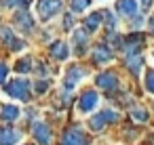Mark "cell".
Returning a JSON list of instances; mask_svg holds the SVG:
<instances>
[{"instance_id":"obj_1","label":"cell","mask_w":154,"mask_h":145,"mask_svg":"<svg viewBox=\"0 0 154 145\" xmlns=\"http://www.w3.org/2000/svg\"><path fill=\"white\" fill-rule=\"evenodd\" d=\"M0 40H2V44H5L9 51H13V53H19V51L26 49V40L17 38V34H15L11 28H7V25L0 28Z\"/></svg>"},{"instance_id":"obj_2","label":"cell","mask_w":154,"mask_h":145,"mask_svg":"<svg viewBox=\"0 0 154 145\" xmlns=\"http://www.w3.org/2000/svg\"><path fill=\"white\" fill-rule=\"evenodd\" d=\"M116 120H118V114H116L114 109H101L99 114H95V116L89 120V126H91V130L99 132V130L106 128V124L116 122Z\"/></svg>"},{"instance_id":"obj_3","label":"cell","mask_w":154,"mask_h":145,"mask_svg":"<svg viewBox=\"0 0 154 145\" xmlns=\"http://www.w3.org/2000/svg\"><path fill=\"white\" fill-rule=\"evenodd\" d=\"M61 0H38V17L42 21H49L61 13Z\"/></svg>"},{"instance_id":"obj_4","label":"cell","mask_w":154,"mask_h":145,"mask_svg":"<svg viewBox=\"0 0 154 145\" xmlns=\"http://www.w3.org/2000/svg\"><path fill=\"white\" fill-rule=\"evenodd\" d=\"M7 93H9V97H13L17 101H28L30 99V82L28 80H13L11 84H7Z\"/></svg>"},{"instance_id":"obj_5","label":"cell","mask_w":154,"mask_h":145,"mask_svg":"<svg viewBox=\"0 0 154 145\" xmlns=\"http://www.w3.org/2000/svg\"><path fill=\"white\" fill-rule=\"evenodd\" d=\"M99 105V95L95 90H85L78 99V111L80 114H91Z\"/></svg>"},{"instance_id":"obj_6","label":"cell","mask_w":154,"mask_h":145,"mask_svg":"<svg viewBox=\"0 0 154 145\" xmlns=\"http://www.w3.org/2000/svg\"><path fill=\"white\" fill-rule=\"evenodd\" d=\"M87 78V70L85 67H80V65H74V67H70L68 70V74H66V80H63V88L66 90H72L78 82H82Z\"/></svg>"},{"instance_id":"obj_7","label":"cell","mask_w":154,"mask_h":145,"mask_svg":"<svg viewBox=\"0 0 154 145\" xmlns=\"http://www.w3.org/2000/svg\"><path fill=\"white\" fill-rule=\"evenodd\" d=\"M32 135H34V139H36L40 145H51V141H53L51 126L45 124V122H36V124L32 126Z\"/></svg>"},{"instance_id":"obj_8","label":"cell","mask_w":154,"mask_h":145,"mask_svg":"<svg viewBox=\"0 0 154 145\" xmlns=\"http://www.w3.org/2000/svg\"><path fill=\"white\" fill-rule=\"evenodd\" d=\"M21 141V132L13 126H0V145H17Z\"/></svg>"},{"instance_id":"obj_9","label":"cell","mask_w":154,"mask_h":145,"mask_svg":"<svg viewBox=\"0 0 154 145\" xmlns=\"http://www.w3.org/2000/svg\"><path fill=\"white\" fill-rule=\"evenodd\" d=\"M63 145H89L87 139H85V132L78 128V126H72L66 130L63 135Z\"/></svg>"},{"instance_id":"obj_10","label":"cell","mask_w":154,"mask_h":145,"mask_svg":"<svg viewBox=\"0 0 154 145\" xmlns=\"http://www.w3.org/2000/svg\"><path fill=\"white\" fill-rule=\"evenodd\" d=\"M114 9H116V13L122 15V17H133V15L137 13L139 4H137V0H116Z\"/></svg>"},{"instance_id":"obj_11","label":"cell","mask_w":154,"mask_h":145,"mask_svg":"<svg viewBox=\"0 0 154 145\" xmlns=\"http://www.w3.org/2000/svg\"><path fill=\"white\" fill-rule=\"evenodd\" d=\"M51 57L57 59V61H66L70 57V44L63 42V40H55L51 44Z\"/></svg>"},{"instance_id":"obj_12","label":"cell","mask_w":154,"mask_h":145,"mask_svg":"<svg viewBox=\"0 0 154 145\" xmlns=\"http://www.w3.org/2000/svg\"><path fill=\"white\" fill-rule=\"evenodd\" d=\"M97 86L103 88V90H112V88L118 86V76L114 72H103V74L97 76Z\"/></svg>"},{"instance_id":"obj_13","label":"cell","mask_w":154,"mask_h":145,"mask_svg":"<svg viewBox=\"0 0 154 145\" xmlns=\"http://www.w3.org/2000/svg\"><path fill=\"white\" fill-rule=\"evenodd\" d=\"M15 25H17V30L19 32H23V34H28L32 28H34V17H30L28 13H17L15 15Z\"/></svg>"},{"instance_id":"obj_14","label":"cell","mask_w":154,"mask_h":145,"mask_svg":"<svg viewBox=\"0 0 154 145\" xmlns=\"http://www.w3.org/2000/svg\"><path fill=\"white\" fill-rule=\"evenodd\" d=\"M19 116H21V111H19V107L13 105V103H5L2 107H0V118H2L5 122H15Z\"/></svg>"},{"instance_id":"obj_15","label":"cell","mask_w":154,"mask_h":145,"mask_svg":"<svg viewBox=\"0 0 154 145\" xmlns=\"http://www.w3.org/2000/svg\"><path fill=\"white\" fill-rule=\"evenodd\" d=\"M93 61L97 63V65H106V63H110L112 61V53H110V49L108 46H95V51H93Z\"/></svg>"},{"instance_id":"obj_16","label":"cell","mask_w":154,"mask_h":145,"mask_svg":"<svg viewBox=\"0 0 154 145\" xmlns=\"http://www.w3.org/2000/svg\"><path fill=\"white\" fill-rule=\"evenodd\" d=\"M72 42L76 44V53L82 55V53H85V46H87V42H89V34H87L85 30H76V32L72 34Z\"/></svg>"},{"instance_id":"obj_17","label":"cell","mask_w":154,"mask_h":145,"mask_svg":"<svg viewBox=\"0 0 154 145\" xmlns=\"http://www.w3.org/2000/svg\"><path fill=\"white\" fill-rule=\"evenodd\" d=\"M103 21V15L101 13H91L89 17H85V25H87V32H95Z\"/></svg>"},{"instance_id":"obj_18","label":"cell","mask_w":154,"mask_h":145,"mask_svg":"<svg viewBox=\"0 0 154 145\" xmlns=\"http://www.w3.org/2000/svg\"><path fill=\"white\" fill-rule=\"evenodd\" d=\"M127 67L137 76V74L141 72V57H139V55H129V57H127Z\"/></svg>"},{"instance_id":"obj_19","label":"cell","mask_w":154,"mask_h":145,"mask_svg":"<svg viewBox=\"0 0 154 145\" xmlns=\"http://www.w3.org/2000/svg\"><path fill=\"white\" fill-rule=\"evenodd\" d=\"M32 65H34V63H32L30 57H21V59L15 63V72H19V74H28V72L32 70Z\"/></svg>"},{"instance_id":"obj_20","label":"cell","mask_w":154,"mask_h":145,"mask_svg":"<svg viewBox=\"0 0 154 145\" xmlns=\"http://www.w3.org/2000/svg\"><path fill=\"white\" fill-rule=\"evenodd\" d=\"M72 11H76V13H85V9H89L91 7V0H72Z\"/></svg>"},{"instance_id":"obj_21","label":"cell","mask_w":154,"mask_h":145,"mask_svg":"<svg viewBox=\"0 0 154 145\" xmlns=\"http://www.w3.org/2000/svg\"><path fill=\"white\" fill-rule=\"evenodd\" d=\"M131 116H133V120H137V122H146V120H148V111H146L143 107L131 109Z\"/></svg>"},{"instance_id":"obj_22","label":"cell","mask_w":154,"mask_h":145,"mask_svg":"<svg viewBox=\"0 0 154 145\" xmlns=\"http://www.w3.org/2000/svg\"><path fill=\"white\" fill-rule=\"evenodd\" d=\"M146 88H148V93L154 95V70H150L146 74Z\"/></svg>"},{"instance_id":"obj_23","label":"cell","mask_w":154,"mask_h":145,"mask_svg":"<svg viewBox=\"0 0 154 145\" xmlns=\"http://www.w3.org/2000/svg\"><path fill=\"white\" fill-rule=\"evenodd\" d=\"M7 78H9V67H7V63L2 59H0V84L7 82Z\"/></svg>"},{"instance_id":"obj_24","label":"cell","mask_w":154,"mask_h":145,"mask_svg":"<svg viewBox=\"0 0 154 145\" xmlns=\"http://www.w3.org/2000/svg\"><path fill=\"white\" fill-rule=\"evenodd\" d=\"M101 15H103V21H106V25H108V28H114V23H116V19H114V15H112L110 11H103Z\"/></svg>"},{"instance_id":"obj_25","label":"cell","mask_w":154,"mask_h":145,"mask_svg":"<svg viewBox=\"0 0 154 145\" xmlns=\"http://www.w3.org/2000/svg\"><path fill=\"white\" fill-rule=\"evenodd\" d=\"M34 88H36V93H45V90L49 88V82H47V80H38Z\"/></svg>"},{"instance_id":"obj_26","label":"cell","mask_w":154,"mask_h":145,"mask_svg":"<svg viewBox=\"0 0 154 145\" xmlns=\"http://www.w3.org/2000/svg\"><path fill=\"white\" fill-rule=\"evenodd\" d=\"M36 72H38L40 76H49V70H47L45 63H36Z\"/></svg>"},{"instance_id":"obj_27","label":"cell","mask_w":154,"mask_h":145,"mask_svg":"<svg viewBox=\"0 0 154 145\" xmlns=\"http://www.w3.org/2000/svg\"><path fill=\"white\" fill-rule=\"evenodd\" d=\"M72 25H74L72 15H66V19H63V28H66V30H72Z\"/></svg>"},{"instance_id":"obj_28","label":"cell","mask_w":154,"mask_h":145,"mask_svg":"<svg viewBox=\"0 0 154 145\" xmlns=\"http://www.w3.org/2000/svg\"><path fill=\"white\" fill-rule=\"evenodd\" d=\"M148 28H150V32H152V36H154V15L148 19Z\"/></svg>"},{"instance_id":"obj_29","label":"cell","mask_w":154,"mask_h":145,"mask_svg":"<svg viewBox=\"0 0 154 145\" xmlns=\"http://www.w3.org/2000/svg\"><path fill=\"white\" fill-rule=\"evenodd\" d=\"M152 2H154V0H141V7H143V9H150Z\"/></svg>"}]
</instances>
